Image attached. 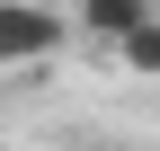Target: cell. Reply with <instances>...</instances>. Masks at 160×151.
<instances>
[{
  "label": "cell",
  "instance_id": "cell-3",
  "mask_svg": "<svg viewBox=\"0 0 160 151\" xmlns=\"http://www.w3.org/2000/svg\"><path fill=\"white\" fill-rule=\"evenodd\" d=\"M116 62H125L133 80H160V18H151V27H133L125 45H116Z\"/></svg>",
  "mask_w": 160,
  "mask_h": 151
},
{
  "label": "cell",
  "instance_id": "cell-1",
  "mask_svg": "<svg viewBox=\"0 0 160 151\" xmlns=\"http://www.w3.org/2000/svg\"><path fill=\"white\" fill-rule=\"evenodd\" d=\"M62 45H71V9H53V0H0V71L53 62Z\"/></svg>",
  "mask_w": 160,
  "mask_h": 151
},
{
  "label": "cell",
  "instance_id": "cell-2",
  "mask_svg": "<svg viewBox=\"0 0 160 151\" xmlns=\"http://www.w3.org/2000/svg\"><path fill=\"white\" fill-rule=\"evenodd\" d=\"M151 18H160V0H80V9H71V36H80V45H125V36L133 27H151Z\"/></svg>",
  "mask_w": 160,
  "mask_h": 151
}]
</instances>
